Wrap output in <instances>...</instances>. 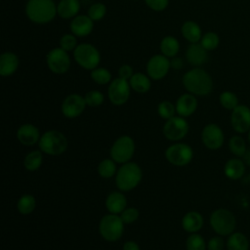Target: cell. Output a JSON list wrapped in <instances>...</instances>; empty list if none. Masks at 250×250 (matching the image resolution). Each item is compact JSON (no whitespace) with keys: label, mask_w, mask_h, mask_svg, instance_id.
<instances>
[{"label":"cell","mask_w":250,"mask_h":250,"mask_svg":"<svg viewBox=\"0 0 250 250\" xmlns=\"http://www.w3.org/2000/svg\"><path fill=\"white\" fill-rule=\"evenodd\" d=\"M105 13H106V7L103 3H95L88 10V16L93 21L102 20L105 16Z\"/></svg>","instance_id":"obj_40"},{"label":"cell","mask_w":250,"mask_h":250,"mask_svg":"<svg viewBox=\"0 0 250 250\" xmlns=\"http://www.w3.org/2000/svg\"><path fill=\"white\" fill-rule=\"evenodd\" d=\"M135 152V142L127 135L121 136L114 141L110 147V157L116 163H126L133 157Z\"/></svg>","instance_id":"obj_8"},{"label":"cell","mask_w":250,"mask_h":250,"mask_svg":"<svg viewBox=\"0 0 250 250\" xmlns=\"http://www.w3.org/2000/svg\"><path fill=\"white\" fill-rule=\"evenodd\" d=\"M225 249V241L223 236L216 235L209 239L207 243V250H224Z\"/></svg>","instance_id":"obj_43"},{"label":"cell","mask_w":250,"mask_h":250,"mask_svg":"<svg viewBox=\"0 0 250 250\" xmlns=\"http://www.w3.org/2000/svg\"><path fill=\"white\" fill-rule=\"evenodd\" d=\"M91 78L93 81H95L97 84L100 85H105L109 83L111 79V74L110 72L104 68V67H96L95 69L91 70Z\"/></svg>","instance_id":"obj_37"},{"label":"cell","mask_w":250,"mask_h":250,"mask_svg":"<svg viewBox=\"0 0 250 250\" xmlns=\"http://www.w3.org/2000/svg\"><path fill=\"white\" fill-rule=\"evenodd\" d=\"M127 205L125 195L120 191L110 192L105 199V207L111 214H121Z\"/></svg>","instance_id":"obj_22"},{"label":"cell","mask_w":250,"mask_h":250,"mask_svg":"<svg viewBox=\"0 0 250 250\" xmlns=\"http://www.w3.org/2000/svg\"><path fill=\"white\" fill-rule=\"evenodd\" d=\"M93 21H94L89 16H85V15L76 16L75 18L72 19L70 22V30L75 36H78V37L87 36L92 32L94 28Z\"/></svg>","instance_id":"obj_18"},{"label":"cell","mask_w":250,"mask_h":250,"mask_svg":"<svg viewBox=\"0 0 250 250\" xmlns=\"http://www.w3.org/2000/svg\"><path fill=\"white\" fill-rule=\"evenodd\" d=\"M226 246L228 250H249L250 243L244 233L234 231L228 236Z\"/></svg>","instance_id":"obj_26"},{"label":"cell","mask_w":250,"mask_h":250,"mask_svg":"<svg viewBox=\"0 0 250 250\" xmlns=\"http://www.w3.org/2000/svg\"><path fill=\"white\" fill-rule=\"evenodd\" d=\"M165 157L169 163L175 166H185L191 161L193 150L187 144L177 143L167 147Z\"/></svg>","instance_id":"obj_9"},{"label":"cell","mask_w":250,"mask_h":250,"mask_svg":"<svg viewBox=\"0 0 250 250\" xmlns=\"http://www.w3.org/2000/svg\"><path fill=\"white\" fill-rule=\"evenodd\" d=\"M188 123L182 116H173L168 119L163 126V134L169 141H180L188 132Z\"/></svg>","instance_id":"obj_10"},{"label":"cell","mask_w":250,"mask_h":250,"mask_svg":"<svg viewBox=\"0 0 250 250\" xmlns=\"http://www.w3.org/2000/svg\"><path fill=\"white\" fill-rule=\"evenodd\" d=\"M203 226V217L199 212L190 211L184 215L182 219L183 229L189 233H195L201 229Z\"/></svg>","instance_id":"obj_23"},{"label":"cell","mask_w":250,"mask_h":250,"mask_svg":"<svg viewBox=\"0 0 250 250\" xmlns=\"http://www.w3.org/2000/svg\"><path fill=\"white\" fill-rule=\"evenodd\" d=\"M79 0H61L57 6L58 15L62 19L75 18L79 12Z\"/></svg>","instance_id":"obj_25"},{"label":"cell","mask_w":250,"mask_h":250,"mask_svg":"<svg viewBox=\"0 0 250 250\" xmlns=\"http://www.w3.org/2000/svg\"><path fill=\"white\" fill-rule=\"evenodd\" d=\"M143 178L141 167L135 162L124 163L116 172V187L121 191H129L135 188Z\"/></svg>","instance_id":"obj_3"},{"label":"cell","mask_w":250,"mask_h":250,"mask_svg":"<svg viewBox=\"0 0 250 250\" xmlns=\"http://www.w3.org/2000/svg\"><path fill=\"white\" fill-rule=\"evenodd\" d=\"M229 148L235 157H243L247 151L246 141L240 135H234L229 141Z\"/></svg>","instance_id":"obj_30"},{"label":"cell","mask_w":250,"mask_h":250,"mask_svg":"<svg viewBox=\"0 0 250 250\" xmlns=\"http://www.w3.org/2000/svg\"><path fill=\"white\" fill-rule=\"evenodd\" d=\"M116 162L112 158H105L98 165V173L102 178L108 179L116 174Z\"/></svg>","instance_id":"obj_33"},{"label":"cell","mask_w":250,"mask_h":250,"mask_svg":"<svg viewBox=\"0 0 250 250\" xmlns=\"http://www.w3.org/2000/svg\"><path fill=\"white\" fill-rule=\"evenodd\" d=\"M248 177H249V181H250V172H249V176Z\"/></svg>","instance_id":"obj_49"},{"label":"cell","mask_w":250,"mask_h":250,"mask_svg":"<svg viewBox=\"0 0 250 250\" xmlns=\"http://www.w3.org/2000/svg\"><path fill=\"white\" fill-rule=\"evenodd\" d=\"M183 84L194 96H207L213 90V80L210 74L199 67L186 72L183 76Z\"/></svg>","instance_id":"obj_1"},{"label":"cell","mask_w":250,"mask_h":250,"mask_svg":"<svg viewBox=\"0 0 250 250\" xmlns=\"http://www.w3.org/2000/svg\"><path fill=\"white\" fill-rule=\"evenodd\" d=\"M201 140L207 148L215 150L223 146L225 142V135L219 125L215 123H209L202 129Z\"/></svg>","instance_id":"obj_13"},{"label":"cell","mask_w":250,"mask_h":250,"mask_svg":"<svg viewBox=\"0 0 250 250\" xmlns=\"http://www.w3.org/2000/svg\"><path fill=\"white\" fill-rule=\"evenodd\" d=\"M124 225L120 216L109 213L101 219L99 232L104 240L113 242L121 238L124 231Z\"/></svg>","instance_id":"obj_6"},{"label":"cell","mask_w":250,"mask_h":250,"mask_svg":"<svg viewBox=\"0 0 250 250\" xmlns=\"http://www.w3.org/2000/svg\"><path fill=\"white\" fill-rule=\"evenodd\" d=\"M84 99H85V102H86V104H87V105L92 106V107H95V106L101 105V104L104 103V97L103 93H101L100 91L92 90V91L88 92V93L85 95Z\"/></svg>","instance_id":"obj_39"},{"label":"cell","mask_w":250,"mask_h":250,"mask_svg":"<svg viewBox=\"0 0 250 250\" xmlns=\"http://www.w3.org/2000/svg\"><path fill=\"white\" fill-rule=\"evenodd\" d=\"M19 66V59L12 52H5L0 57V74L10 76L16 72Z\"/></svg>","instance_id":"obj_24"},{"label":"cell","mask_w":250,"mask_h":250,"mask_svg":"<svg viewBox=\"0 0 250 250\" xmlns=\"http://www.w3.org/2000/svg\"><path fill=\"white\" fill-rule=\"evenodd\" d=\"M86 105L84 97L78 94H71L63 100L62 112L66 118H75L84 111Z\"/></svg>","instance_id":"obj_16"},{"label":"cell","mask_w":250,"mask_h":250,"mask_svg":"<svg viewBox=\"0 0 250 250\" xmlns=\"http://www.w3.org/2000/svg\"><path fill=\"white\" fill-rule=\"evenodd\" d=\"M171 67L170 61L164 55H155L151 57L146 64V72L149 78L153 80L162 79Z\"/></svg>","instance_id":"obj_15"},{"label":"cell","mask_w":250,"mask_h":250,"mask_svg":"<svg viewBox=\"0 0 250 250\" xmlns=\"http://www.w3.org/2000/svg\"><path fill=\"white\" fill-rule=\"evenodd\" d=\"M118 74H119V77L122 78V79H125V80H128L130 79L132 76H133V68L131 65L129 64H123L120 68H119V71H118Z\"/></svg>","instance_id":"obj_45"},{"label":"cell","mask_w":250,"mask_h":250,"mask_svg":"<svg viewBox=\"0 0 250 250\" xmlns=\"http://www.w3.org/2000/svg\"><path fill=\"white\" fill-rule=\"evenodd\" d=\"M36 200L31 194H23L20 197L17 203L18 211L22 215H28L35 209Z\"/></svg>","instance_id":"obj_31"},{"label":"cell","mask_w":250,"mask_h":250,"mask_svg":"<svg viewBox=\"0 0 250 250\" xmlns=\"http://www.w3.org/2000/svg\"><path fill=\"white\" fill-rule=\"evenodd\" d=\"M145 2L151 10L160 12L167 8L169 0H145Z\"/></svg>","instance_id":"obj_44"},{"label":"cell","mask_w":250,"mask_h":250,"mask_svg":"<svg viewBox=\"0 0 250 250\" xmlns=\"http://www.w3.org/2000/svg\"><path fill=\"white\" fill-rule=\"evenodd\" d=\"M180 49L179 41L173 36H166L160 42V50L162 55L167 58H174Z\"/></svg>","instance_id":"obj_29"},{"label":"cell","mask_w":250,"mask_h":250,"mask_svg":"<svg viewBox=\"0 0 250 250\" xmlns=\"http://www.w3.org/2000/svg\"><path fill=\"white\" fill-rule=\"evenodd\" d=\"M139 216H140V212L135 207L125 208V210L120 214V217H121L123 223L127 224V225L136 222L138 220Z\"/></svg>","instance_id":"obj_42"},{"label":"cell","mask_w":250,"mask_h":250,"mask_svg":"<svg viewBox=\"0 0 250 250\" xmlns=\"http://www.w3.org/2000/svg\"><path fill=\"white\" fill-rule=\"evenodd\" d=\"M43 161V156L40 150H33L26 154L23 160V166L28 171H36L40 168Z\"/></svg>","instance_id":"obj_32"},{"label":"cell","mask_w":250,"mask_h":250,"mask_svg":"<svg viewBox=\"0 0 250 250\" xmlns=\"http://www.w3.org/2000/svg\"><path fill=\"white\" fill-rule=\"evenodd\" d=\"M27 18L35 23H48L58 14L53 0H28L25 6Z\"/></svg>","instance_id":"obj_2"},{"label":"cell","mask_w":250,"mask_h":250,"mask_svg":"<svg viewBox=\"0 0 250 250\" xmlns=\"http://www.w3.org/2000/svg\"><path fill=\"white\" fill-rule=\"evenodd\" d=\"M60 47L66 52L74 51L77 47V40L72 34H64L60 40Z\"/></svg>","instance_id":"obj_41"},{"label":"cell","mask_w":250,"mask_h":250,"mask_svg":"<svg viewBox=\"0 0 250 250\" xmlns=\"http://www.w3.org/2000/svg\"><path fill=\"white\" fill-rule=\"evenodd\" d=\"M187 250H207V244L202 235L191 233L186 241Z\"/></svg>","instance_id":"obj_35"},{"label":"cell","mask_w":250,"mask_h":250,"mask_svg":"<svg viewBox=\"0 0 250 250\" xmlns=\"http://www.w3.org/2000/svg\"><path fill=\"white\" fill-rule=\"evenodd\" d=\"M182 34L190 43H198L201 40V28L193 21H188L184 22L182 26Z\"/></svg>","instance_id":"obj_27"},{"label":"cell","mask_w":250,"mask_h":250,"mask_svg":"<svg viewBox=\"0 0 250 250\" xmlns=\"http://www.w3.org/2000/svg\"><path fill=\"white\" fill-rule=\"evenodd\" d=\"M219 101L221 105L228 110H232L239 104L237 96L230 91L222 92L219 97Z\"/></svg>","instance_id":"obj_34"},{"label":"cell","mask_w":250,"mask_h":250,"mask_svg":"<svg viewBox=\"0 0 250 250\" xmlns=\"http://www.w3.org/2000/svg\"><path fill=\"white\" fill-rule=\"evenodd\" d=\"M186 57L190 64L200 66L207 60V50L200 43H191L186 51Z\"/></svg>","instance_id":"obj_21"},{"label":"cell","mask_w":250,"mask_h":250,"mask_svg":"<svg viewBox=\"0 0 250 250\" xmlns=\"http://www.w3.org/2000/svg\"><path fill=\"white\" fill-rule=\"evenodd\" d=\"M220 43V39L217 33L213 31H208L201 37L200 44L203 46V48L207 51H213L215 50Z\"/></svg>","instance_id":"obj_36"},{"label":"cell","mask_w":250,"mask_h":250,"mask_svg":"<svg viewBox=\"0 0 250 250\" xmlns=\"http://www.w3.org/2000/svg\"><path fill=\"white\" fill-rule=\"evenodd\" d=\"M157 112L161 118L168 120L174 116L176 112V105L168 101H163L158 104Z\"/></svg>","instance_id":"obj_38"},{"label":"cell","mask_w":250,"mask_h":250,"mask_svg":"<svg viewBox=\"0 0 250 250\" xmlns=\"http://www.w3.org/2000/svg\"><path fill=\"white\" fill-rule=\"evenodd\" d=\"M247 136H248V142H249V144H250V129H249V131L247 132Z\"/></svg>","instance_id":"obj_48"},{"label":"cell","mask_w":250,"mask_h":250,"mask_svg":"<svg viewBox=\"0 0 250 250\" xmlns=\"http://www.w3.org/2000/svg\"><path fill=\"white\" fill-rule=\"evenodd\" d=\"M73 58L81 67L89 70L95 69L101 61L100 52L89 43L77 45L73 51Z\"/></svg>","instance_id":"obj_7"},{"label":"cell","mask_w":250,"mask_h":250,"mask_svg":"<svg viewBox=\"0 0 250 250\" xmlns=\"http://www.w3.org/2000/svg\"><path fill=\"white\" fill-rule=\"evenodd\" d=\"M210 226L213 230L221 236H229L234 232L236 228V218L233 213L225 208L214 210L210 215Z\"/></svg>","instance_id":"obj_4"},{"label":"cell","mask_w":250,"mask_h":250,"mask_svg":"<svg viewBox=\"0 0 250 250\" xmlns=\"http://www.w3.org/2000/svg\"><path fill=\"white\" fill-rule=\"evenodd\" d=\"M122 250H140V246L137 242L133 240H129L123 244Z\"/></svg>","instance_id":"obj_46"},{"label":"cell","mask_w":250,"mask_h":250,"mask_svg":"<svg viewBox=\"0 0 250 250\" xmlns=\"http://www.w3.org/2000/svg\"><path fill=\"white\" fill-rule=\"evenodd\" d=\"M40 150L49 155H60L67 149V140L65 136L57 130L45 132L38 142Z\"/></svg>","instance_id":"obj_5"},{"label":"cell","mask_w":250,"mask_h":250,"mask_svg":"<svg viewBox=\"0 0 250 250\" xmlns=\"http://www.w3.org/2000/svg\"><path fill=\"white\" fill-rule=\"evenodd\" d=\"M148 77L149 76H146L144 73H134L129 79V84L135 92L140 94L146 93L150 89V80Z\"/></svg>","instance_id":"obj_28"},{"label":"cell","mask_w":250,"mask_h":250,"mask_svg":"<svg viewBox=\"0 0 250 250\" xmlns=\"http://www.w3.org/2000/svg\"><path fill=\"white\" fill-rule=\"evenodd\" d=\"M49 69L56 74H63L70 67V58L66 51L60 48L51 50L47 55Z\"/></svg>","instance_id":"obj_11"},{"label":"cell","mask_w":250,"mask_h":250,"mask_svg":"<svg viewBox=\"0 0 250 250\" xmlns=\"http://www.w3.org/2000/svg\"><path fill=\"white\" fill-rule=\"evenodd\" d=\"M197 100L192 94H183L176 102V112L182 117H188L195 112Z\"/></svg>","instance_id":"obj_19"},{"label":"cell","mask_w":250,"mask_h":250,"mask_svg":"<svg viewBox=\"0 0 250 250\" xmlns=\"http://www.w3.org/2000/svg\"><path fill=\"white\" fill-rule=\"evenodd\" d=\"M130 88L129 82L125 79L119 77L112 80L107 90L109 101L115 105L124 104L130 97Z\"/></svg>","instance_id":"obj_12"},{"label":"cell","mask_w":250,"mask_h":250,"mask_svg":"<svg viewBox=\"0 0 250 250\" xmlns=\"http://www.w3.org/2000/svg\"><path fill=\"white\" fill-rule=\"evenodd\" d=\"M170 64H171V67L174 69H180L184 65L183 60L180 58H176V57L172 58V60L170 61Z\"/></svg>","instance_id":"obj_47"},{"label":"cell","mask_w":250,"mask_h":250,"mask_svg":"<svg viewBox=\"0 0 250 250\" xmlns=\"http://www.w3.org/2000/svg\"><path fill=\"white\" fill-rule=\"evenodd\" d=\"M230 125L238 134L247 133L250 129V108L245 104H238L230 113Z\"/></svg>","instance_id":"obj_14"},{"label":"cell","mask_w":250,"mask_h":250,"mask_svg":"<svg viewBox=\"0 0 250 250\" xmlns=\"http://www.w3.org/2000/svg\"><path fill=\"white\" fill-rule=\"evenodd\" d=\"M39 129L29 123L22 124L17 131V138L19 142L23 146H33L40 140Z\"/></svg>","instance_id":"obj_17"},{"label":"cell","mask_w":250,"mask_h":250,"mask_svg":"<svg viewBox=\"0 0 250 250\" xmlns=\"http://www.w3.org/2000/svg\"><path fill=\"white\" fill-rule=\"evenodd\" d=\"M246 170L245 162L240 157H233L229 159L224 166V173L229 180L236 181L241 179Z\"/></svg>","instance_id":"obj_20"}]
</instances>
